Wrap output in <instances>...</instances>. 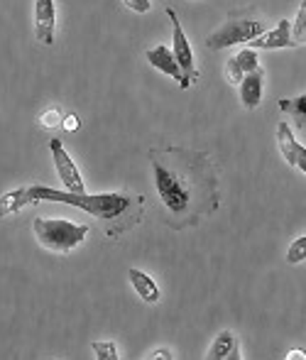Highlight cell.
<instances>
[{"label":"cell","mask_w":306,"mask_h":360,"mask_svg":"<svg viewBox=\"0 0 306 360\" xmlns=\"http://www.w3.org/2000/svg\"><path fill=\"white\" fill-rule=\"evenodd\" d=\"M155 189L172 228L196 226L218 209V174L203 152L167 147L152 150Z\"/></svg>","instance_id":"cell-1"},{"label":"cell","mask_w":306,"mask_h":360,"mask_svg":"<svg viewBox=\"0 0 306 360\" xmlns=\"http://www.w3.org/2000/svg\"><path fill=\"white\" fill-rule=\"evenodd\" d=\"M30 194H32L34 204H39V201H59V204L81 209L106 223H118L130 216L132 211L130 196L120 194V191H110V194H71V191H57L49 189V186H30Z\"/></svg>","instance_id":"cell-2"},{"label":"cell","mask_w":306,"mask_h":360,"mask_svg":"<svg viewBox=\"0 0 306 360\" xmlns=\"http://www.w3.org/2000/svg\"><path fill=\"white\" fill-rule=\"evenodd\" d=\"M32 231L44 250L69 255L74 248L86 240L91 228L86 223H71L69 218H34Z\"/></svg>","instance_id":"cell-3"},{"label":"cell","mask_w":306,"mask_h":360,"mask_svg":"<svg viewBox=\"0 0 306 360\" xmlns=\"http://www.w3.org/2000/svg\"><path fill=\"white\" fill-rule=\"evenodd\" d=\"M264 22L260 20H236L231 18L223 27H218L216 32H211L206 37V47L208 49H223V47H233V44H243V42H253L260 34H264Z\"/></svg>","instance_id":"cell-4"},{"label":"cell","mask_w":306,"mask_h":360,"mask_svg":"<svg viewBox=\"0 0 306 360\" xmlns=\"http://www.w3.org/2000/svg\"><path fill=\"white\" fill-rule=\"evenodd\" d=\"M49 152H52L54 169H57V176H59L61 184L66 186V191H71V194H86V181H84V176L79 174V169H76L74 160H71V155L66 152V147L61 145L59 138L49 140Z\"/></svg>","instance_id":"cell-5"},{"label":"cell","mask_w":306,"mask_h":360,"mask_svg":"<svg viewBox=\"0 0 306 360\" xmlns=\"http://www.w3.org/2000/svg\"><path fill=\"white\" fill-rule=\"evenodd\" d=\"M167 18L172 20V52H174L177 62H179L184 76H186L189 84L198 79V69H196V62H193V52H191V44H189V37L184 34V27L177 18V13L172 8L165 10Z\"/></svg>","instance_id":"cell-6"},{"label":"cell","mask_w":306,"mask_h":360,"mask_svg":"<svg viewBox=\"0 0 306 360\" xmlns=\"http://www.w3.org/2000/svg\"><path fill=\"white\" fill-rule=\"evenodd\" d=\"M145 59L152 64V67L157 69V72L172 76V79H174L177 84H179V89L186 91L189 86H191V84L186 81V76H184L181 67H179V62H177L174 52H172V47H165V44H157V47L147 49V52H145Z\"/></svg>","instance_id":"cell-7"},{"label":"cell","mask_w":306,"mask_h":360,"mask_svg":"<svg viewBox=\"0 0 306 360\" xmlns=\"http://www.w3.org/2000/svg\"><path fill=\"white\" fill-rule=\"evenodd\" d=\"M54 27H57L54 0H34V37L42 44H52Z\"/></svg>","instance_id":"cell-8"},{"label":"cell","mask_w":306,"mask_h":360,"mask_svg":"<svg viewBox=\"0 0 306 360\" xmlns=\"http://www.w3.org/2000/svg\"><path fill=\"white\" fill-rule=\"evenodd\" d=\"M255 69H260V59H257V49L248 47V49H241L238 54H233L226 64V76L231 84H243V79L248 74H253Z\"/></svg>","instance_id":"cell-9"},{"label":"cell","mask_w":306,"mask_h":360,"mask_svg":"<svg viewBox=\"0 0 306 360\" xmlns=\"http://www.w3.org/2000/svg\"><path fill=\"white\" fill-rule=\"evenodd\" d=\"M253 49H284V47H297L292 39V22L289 20H279L277 27L269 32L260 34L257 39L250 42Z\"/></svg>","instance_id":"cell-10"},{"label":"cell","mask_w":306,"mask_h":360,"mask_svg":"<svg viewBox=\"0 0 306 360\" xmlns=\"http://www.w3.org/2000/svg\"><path fill=\"white\" fill-rule=\"evenodd\" d=\"M262 84H264V72L255 69L253 74H248L241 84V103L248 110H255L262 103Z\"/></svg>","instance_id":"cell-11"},{"label":"cell","mask_w":306,"mask_h":360,"mask_svg":"<svg viewBox=\"0 0 306 360\" xmlns=\"http://www.w3.org/2000/svg\"><path fill=\"white\" fill-rule=\"evenodd\" d=\"M127 277H130V285L137 292V297H140L145 304H157L162 299L160 287L155 285V280H152L147 272L137 270V267H130V270H127Z\"/></svg>","instance_id":"cell-12"},{"label":"cell","mask_w":306,"mask_h":360,"mask_svg":"<svg viewBox=\"0 0 306 360\" xmlns=\"http://www.w3.org/2000/svg\"><path fill=\"white\" fill-rule=\"evenodd\" d=\"M277 145H279V152H282L284 162H287V165H292V167L297 165L299 143H297V138H294L289 123H284V120H279V125H277Z\"/></svg>","instance_id":"cell-13"},{"label":"cell","mask_w":306,"mask_h":360,"mask_svg":"<svg viewBox=\"0 0 306 360\" xmlns=\"http://www.w3.org/2000/svg\"><path fill=\"white\" fill-rule=\"evenodd\" d=\"M27 204H34L32 201V194H30V189H15V191H8V194H3L0 196V214L5 216H10V214H18L20 209H25Z\"/></svg>","instance_id":"cell-14"},{"label":"cell","mask_w":306,"mask_h":360,"mask_svg":"<svg viewBox=\"0 0 306 360\" xmlns=\"http://www.w3.org/2000/svg\"><path fill=\"white\" fill-rule=\"evenodd\" d=\"M238 346L236 341V333L228 331V328H223L221 333H218L216 338H213L211 348H208V356L206 360H226L228 356H231V351Z\"/></svg>","instance_id":"cell-15"},{"label":"cell","mask_w":306,"mask_h":360,"mask_svg":"<svg viewBox=\"0 0 306 360\" xmlns=\"http://www.w3.org/2000/svg\"><path fill=\"white\" fill-rule=\"evenodd\" d=\"M279 110L292 115L299 128H302V125H306V94L297 96V98H282L279 101Z\"/></svg>","instance_id":"cell-16"},{"label":"cell","mask_w":306,"mask_h":360,"mask_svg":"<svg viewBox=\"0 0 306 360\" xmlns=\"http://www.w3.org/2000/svg\"><path fill=\"white\" fill-rule=\"evenodd\" d=\"M292 39L294 44H306V0H302L297 10V18L292 22Z\"/></svg>","instance_id":"cell-17"},{"label":"cell","mask_w":306,"mask_h":360,"mask_svg":"<svg viewBox=\"0 0 306 360\" xmlns=\"http://www.w3.org/2000/svg\"><path fill=\"white\" fill-rule=\"evenodd\" d=\"M96 360H118V346L115 341H94L91 343Z\"/></svg>","instance_id":"cell-18"},{"label":"cell","mask_w":306,"mask_h":360,"mask_svg":"<svg viewBox=\"0 0 306 360\" xmlns=\"http://www.w3.org/2000/svg\"><path fill=\"white\" fill-rule=\"evenodd\" d=\"M306 260V236L292 240V245L287 248V262L289 265H299V262Z\"/></svg>","instance_id":"cell-19"},{"label":"cell","mask_w":306,"mask_h":360,"mask_svg":"<svg viewBox=\"0 0 306 360\" xmlns=\"http://www.w3.org/2000/svg\"><path fill=\"white\" fill-rule=\"evenodd\" d=\"M61 123H64V115H61V110L57 108H49L39 115V125H42V128H57Z\"/></svg>","instance_id":"cell-20"},{"label":"cell","mask_w":306,"mask_h":360,"mask_svg":"<svg viewBox=\"0 0 306 360\" xmlns=\"http://www.w3.org/2000/svg\"><path fill=\"white\" fill-rule=\"evenodd\" d=\"M125 8H130L132 13H150L152 10V3L150 0H122Z\"/></svg>","instance_id":"cell-21"},{"label":"cell","mask_w":306,"mask_h":360,"mask_svg":"<svg viewBox=\"0 0 306 360\" xmlns=\"http://www.w3.org/2000/svg\"><path fill=\"white\" fill-rule=\"evenodd\" d=\"M147 360H174V353L170 351V348H157V351H152Z\"/></svg>","instance_id":"cell-22"},{"label":"cell","mask_w":306,"mask_h":360,"mask_svg":"<svg viewBox=\"0 0 306 360\" xmlns=\"http://www.w3.org/2000/svg\"><path fill=\"white\" fill-rule=\"evenodd\" d=\"M79 115H76V113H69V115H66V118H64V123H61V128H64V130H69V133H74V130H79Z\"/></svg>","instance_id":"cell-23"},{"label":"cell","mask_w":306,"mask_h":360,"mask_svg":"<svg viewBox=\"0 0 306 360\" xmlns=\"http://www.w3.org/2000/svg\"><path fill=\"white\" fill-rule=\"evenodd\" d=\"M294 167H297V169H302L306 174V147H302V145H299V150H297V165H294Z\"/></svg>","instance_id":"cell-24"},{"label":"cell","mask_w":306,"mask_h":360,"mask_svg":"<svg viewBox=\"0 0 306 360\" xmlns=\"http://www.w3.org/2000/svg\"><path fill=\"white\" fill-rule=\"evenodd\" d=\"M284 360H306V351H302V348H292Z\"/></svg>","instance_id":"cell-25"},{"label":"cell","mask_w":306,"mask_h":360,"mask_svg":"<svg viewBox=\"0 0 306 360\" xmlns=\"http://www.w3.org/2000/svg\"><path fill=\"white\" fill-rule=\"evenodd\" d=\"M226 360H243V351H241V346H236L231 351V356H228Z\"/></svg>","instance_id":"cell-26"}]
</instances>
